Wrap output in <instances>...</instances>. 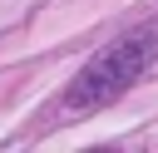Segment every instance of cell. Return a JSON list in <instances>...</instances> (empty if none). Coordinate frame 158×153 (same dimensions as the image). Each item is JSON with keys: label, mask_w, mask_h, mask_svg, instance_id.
Wrapping results in <instances>:
<instances>
[{"label": "cell", "mask_w": 158, "mask_h": 153, "mask_svg": "<svg viewBox=\"0 0 158 153\" xmlns=\"http://www.w3.org/2000/svg\"><path fill=\"white\" fill-rule=\"evenodd\" d=\"M158 64V20H143L133 30H123L118 39H109L59 94V109L69 114H94L104 104H114L118 94H128L148 69Z\"/></svg>", "instance_id": "6da1fadb"}]
</instances>
